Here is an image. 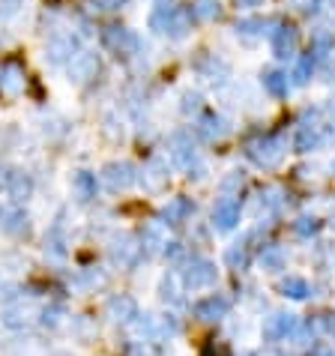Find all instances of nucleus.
<instances>
[{"label":"nucleus","mask_w":335,"mask_h":356,"mask_svg":"<svg viewBox=\"0 0 335 356\" xmlns=\"http://www.w3.org/2000/svg\"><path fill=\"white\" fill-rule=\"evenodd\" d=\"M216 281V267L210 261H192L186 267V272H183V285L189 288V290H201V288H210Z\"/></svg>","instance_id":"f257e3e1"},{"label":"nucleus","mask_w":335,"mask_h":356,"mask_svg":"<svg viewBox=\"0 0 335 356\" xmlns=\"http://www.w3.org/2000/svg\"><path fill=\"white\" fill-rule=\"evenodd\" d=\"M294 330H296V317L294 315H273V317H267V324H264V339L282 341Z\"/></svg>","instance_id":"f03ea898"},{"label":"nucleus","mask_w":335,"mask_h":356,"mask_svg":"<svg viewBox=\"0 0 335 356\" xmlns=\"http://www.w3.org/2000/svg\"><path fill=\"white\" fill-rule=\"evenodd\" d=\"M108 317L117 324H129L132 317H138V306L132 297H111L108 299Z\"/></svg>","instance_id":"7ed1b4c3"},{"label":"nucleus","mask_w":335,"mask_h":356,"mask_svg":"<svg viewBox=\"0 0 335 356\" xmlns=\"http://www.w3.org/2000/svg\"><path fill=\"white\" fill-rule=\"evenodd\" d=\"M228 312H231V303L224 297H207L195 306V315L201 317V321H219V317H224Z\"/></svg>","instance_id":"20e7f679"},{"label":"nucleus","mask_w":335,"mask_h":356,"mask_svg":"<svg viewBox=\"0 0 335 356\" xmlns=\"http://www.w3.org/2000/svg\"><path fill=\"white\" fill-rule=\"evenodd\" d=\"M96 69H99V57L96 54H78V57H72V63H69V75L78 81H90L96 75Z\"/></svg>","instance_id":"39448f33"},{"label":"nucleus","mask_w":335,"mask_h":356,"mask_svg":"<svg viewBox=\"0 0 335 356\" xmlns=\"http://www.w3.org/2000/svg\"><path fill=\"white\" fill-rule=\"evenodd\" d=\"M213 218H216V225H219L222 231H228V227H233L240 222V204L237 200H222V204L216 207Z\"/></svg>","instance_id":"423d86ee"},{"label":"nucleus","mask_w":335,"mask_h":356,"mask_svg":"<svg viewBox=\"0 0 335 356\" xmlns=\"http://www.w3.org/2000/svg\"><path fill=\"white\" fill-rule=\"evenodd\" d=\"M132 168L129 165H108L105 168V182H108V189H126L132 182Z\"/></svg>","instance_id":"0eeeda50"},{"label":"nucleus","mask_w":335,"mask_h":356,"mask_svg":"<svg viewBox=\"0 0 335 356\" xmlns=\"http://www.w3.org/2000/svg\"><path fill=\"white\" fill-rule=\"evenodd\" d=\"M105 42L111 45V48H117V51H132L135 45H138V39H135V36L129 33V30H120V27H111V30L105 33Z\"/></svg>","instance_id":"6e6552de"},{"label":"nucleus","mask_w":335,"mask_h":356,"mask_svg":"<svg viewBox=\"0 0 335 356\" xmlns=\"http://www.w3.org/2000/svg\"><path fill=\"white\" fill-rule=\"evenodd\" d=\"M141 243H144V249H147V252H156V249H162V245H168L165 227H162L159 222L147 225V227H144V234H141Z\"/></svg>","instance_id":"1a4fd4ad"},{"label":"nucleus","mask_w":335,"mask_h":356,"mask_svg":"<svg viewBox=\"0 0 335 356\" xmlns=\"http://www.w3.org/2000/svg\"><path fill=\"white\" fill-rule=\"evenodd\" d=\"M189 213H192V204H189L186 198H177V200H171V204L165 207V213H162V216H165L168 225H180Z\"/></svg>","instance_id":"9d476101"},{"label":"nucleus","mask_w":335,"mask_h":356,"mask_svg":"<svg viewBox=\"0 0 335 356\" xmlns=\"http://www.w3.org/2000/svg\"><path fill=\"white\" fill-rule=\"evenodd\" d=\"M111 254H114V261H120V263H126V267H132V263L138 261V245H132L129 240H120L111 249Z\"/></svg>","instance_id":"9b49d317"},{"label":"nucleus","mask_w":335,"mask_h":356,"mask_svg":"<svg viewBox=\"0 0 335 356\" xmlns=\"http://www.w3.org/2000/svg\"><path fill=\"white\" fill-rule=\"evenodd\" d=\"M6 189H9V195H12L15 200H21L30 195V177H24V174H12L6 182Z\"/></svg>","instance_id":"f8f14e48"},{"label":"nucleus","mask_w":335,"mask_h":356,"mask_svg":"<svg viewBox=\"0 0 335 356\" xmlns=\"http://www.w3.org/2000/svg\"><path fill=\"white\" fill-rule=\"evenodd\" d=\"M27 216L24 213H6V222H3V231H9V234H15V236H21V234H27Z\"/></svg>","instance_id":"ddd939ff"},{"label":"nucleus","mask_w":335,"mask_h":356,"mask_svg":"<svg viewBox=\"0 0 335 356\" xmlns=\"http://www.w3.org/2000/svg\"><path fill=\"white\" fill-rule=\"evenodd\" d=\"M260 267H264L267 272H278L285 267V254L278 249H267L264 254H260Z\"/></svg>","instance_id":"4468645a"},{"label":"nucleus","mask_w":335,"mask_h":356,"mask_svg":"<svg viewBox=\"0 0 335 356\" xmlns=\"http://www.w3.org/2000/svg\"><path fill=\"white\" fill-rule=\"evenodd\" d=\"M282 290H285V297H291V299H305L309 297V285H305L303 279H287L282 285Z\"/></svg>","instance_id":"2eb2a0df"},{"label":"nucleus","mask_w":335,"mask_h":356,"mask_svg":"<svg viewBox=\"0 0 335 356\" xmlns=\"http://www.w3.org/2000/svg\"><path fill=\"white\" fill-rule=\"evenodd\" d=\"M75 189H78L81 200H90V198H93V189H96V180L90 174H78L75 177Z\"/></svg>","instance_id":"dca6fc26"},{"label":"nucleus","mask_w":335,"mask_h":356,"mask_svg":"<svg viewBox=\"0 0 335 356\" xmlns=\"http://www.w3.org/2000/svg\"><path fill=\"white\" fill-rule=\"evenodd\" d=\"M228 263L231 267H242L246 263V243H237L233 249H228Z\"/></svg>","instance_id":"f3484780"},{"label":"nucleus","mask_w":335,"mask_h":356,"mask_svg":"<svg viewBox=\"0 0 335 356\" xmlns=\"http://www.w3.org/2000/svg\"><path fill=\"white\" fill-rule=\"evenodd\" d=\"M72 48H75V42H72V39H66V42H54V45H51V60H63Z\"/></svg>","instance_id":"a211bd4d"},{"label":"nucleus","mask_w":335,"mask_h":356,"mask_svg":"<svg viewBox=\"0 0 335 356\" xmlns=\"http://www.w3.org/2000/svg\"><path fill=\"white\" fill-rule=\"evenodd\" d=\"M45 252H51L54 258H63V240H60V236H51V240H45Z\"/></svg>","instance_id":"6ab92c4d"},{"label":"nucleus","mask_w":335,"mask_h":356,"mask_svg":"<svg viewBox=\"0 0 335 356\" xmlns=\"http://www.w3.org/2000/svg\"><path fill=\"white\" fill-rule=\"evenodd\" d=\"M318 222H314V218H300V225H296V231H300V234H314V231H318Z\"/></svg>","instance_id":"aec40b11"},{"label":"nucleus","mask_w":335,"mask_h":356,"mask_svg":"<svg viewBox=\"0 0 335 356\" xmlns=\"http://www.w3.org/2000/svg\"><path fill=\"white\" fill-rule=\"evenodd\" d=\"M278 78H282V75H269V78H267V84H269V90H276V93H282L285 84H282V81H278Z\"/></svg>","instance_id":"412c9836"},{"label":"nucleus","mask_w":335,"mask_h":356,"mask_svg":"<svg viewBox=\"0 0 335 356\" xmlns=\"http://www.w3.org/2000/svg\"><path fill=\"white\" fill-rule=\"evenodd\" d=\"M93 3L99 9H114V6H120V0H93Z\"/></svg>","instance_id":"4be33fe9"},{"label":"nucleus","mask_w":335,"mask_h":356,"mask_svg":"<svg viewBox=\"0 0 335 356\" xmlns=\"http://www.w3.org/2000/svg\"><path fill=\"white\" fill-rule=\"evenodd\" d=\"M323 326H327V332L332 335V339H335V315H329L327 317V321H323Z\"/></svg>","instance_id":"5701e85b"},{"label":"nucleus","mask_w":335,"mask_h":356,"mask_svg":"<svg viewBox=\"0 0 335 356\" xmlns=\"http://www.w3.org/2000/svg\"><path fill=\"white\" fill-rule=\"evenodd\" d=\"M314 356H335V348H318Z\"/></svg>","instance_id":"b1692460"},{"label":"nucleus","mask_w":335,"mask_h":356,"mask_svg":"<svg viewBox=\"0 0 335 356\" xmlns=\"http://www.w3.org/2000/svg\"><path fill=\"white\" fill-rule=\"evenodd\" d=\"M6 213H9V209H6V207H0V227H3V222H6Z\"/></svg>","instance_id":"393cba45"},{"label":"nucleus","mask_w":335,"mask_h":356,"mask_svg":"<svg viewBox=\"0 0 335 356\" xmlns=\"http://www.w3.org/2000/svg\"><path fill=\"white\" fill-rule=\"evenodd\" d=\"M276 356H291V353H276Z\"/></svg>","instance_id":"a878e982"}]
</instances>
